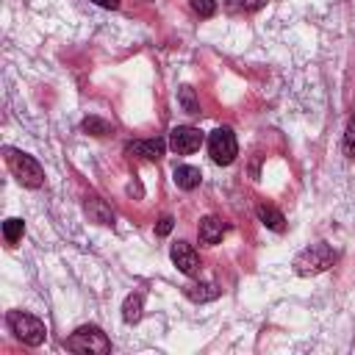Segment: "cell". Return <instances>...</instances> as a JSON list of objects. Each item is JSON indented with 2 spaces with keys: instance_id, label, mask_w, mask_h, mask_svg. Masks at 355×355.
<instances>
[{
  "instance_id": "6da1fadb",
  "label": "cell",
  "mask_w": 355,
  "mask_h": 355,
  "mask_svg": "<svg viewBox=\"0 0 355 355\" xmlns=\"http://www.w3.org/2000/svg\"><path fill=\"white\" fill-rule=\"evenodd\" d=\"M333 263H336L333 247L324 244V241H316V244H311V247H305V250L297 252V258H294V272H297L300 277H313V275L330 269Z\"/></svg>"
},
{
  "instance_id": "7a4b0ae2",
  "label": "cell",
  "mask_w": 355,
  "mask_h": 355,
  "mask_svg": "<svg viewBox=\"0 0 355 355\" xmlns=\"http://www.w3.org/2000/svg\"><path fill=\"white\" fill-rule=\"evenodd\" d=\"M6 164H8V169L14 172V178H17L25 189H39V186H42L44 172H42V166H39V161H36L33 155L19 153V150H14V147H6Z\"/></svg>"
},
{
  "instance_id": "3957f363",
  "label": "cell",
  "mask_w": 355,
  "mask_h": 355,
  "mask_svg": "<svg viewBox=\"0 0 355 355\" xmlns=\"http://www.w3.org/2000/svg\"><path fill=\"white\" fill-rule=\"evenodd\" d=\"M64 344L72 352H89V355H108L111 352V341L97 324H80Z\"/></svg>"
},
{
  "instance_id": "277c9868",
  "label": "cell",
  "mask_w": 355,
  "mask_h": 355,
  "mask_svg": "<svg viewBox=\"0 0 355 355\" xmlns=\"http://www.w3.org/2000/svg\"><path fill=\"white\" fill-rule=\"evenodd\" d=\"M6 322H8V330H11L22 344H28V347H39V344L44 341V336H47L44 322H42V319H36L33 313L11 311V313L6 316Z\"/></svg>"
},
{
  "instance_id": "5b68a950",
  "label": "cell",
  "mask_w": 355,
  "mask_h": 355,
  "mask_svg": "<svg viewBox=\"0 0 355 355\" xmlns=\"http://www.w3.org/2000/svg\"><path fill=\"white\" fill-rule=\"evenodd\" d=\"M208 155L214 158V164L219 166H227L236 161L239 155V144H236V136L230 128H216L211 136H208Z\"/></svg>"
},
{
  "instance_id": "8992f818",
  "label": "cell",
  "mask_w": 355,
  "mask_h": 355,
  "mask_svg": "<svg viewBox=\"0 0 355 355\" xmlns=\"http://www.w3.org/2000/svg\"><path fill=\"white\" fill-rule=\"evenodd\" d=\"M200 144H202V133L191 125H178L169 130V147L178 155H189V153L200 150Z\"/></svg>"
},
{
  "instance_id": "52a82bcc",
  "label": "cell",
  "mask_w": 355,
  "mask_h": 355,
  "mask_svg": "<svg viewBox=\"0 0 355 355\" xmlns=\"http://www.w3.org/2000/svg\"><path fill=\"white\" fill-rule=\"evenodd\" d=\"M169 255H172V263H175L183 275L194 277V275L200 272V255L194 252V247H191L189 241H175Z\"/></svg>"
},
{
  "instance_id": "ba28073f",
  "label": "cell",
  "mask_w": 355,
  "mask_h": 355,
  "mask_svg": "<svg viewBox=\"0 0 355 355\" xmlns=\"http://www.w3.org/2000/svg\"><path fill=\"white\" fill-rule=\"evenodd\" d=\"M164 139H139V141H130L128 147H125V153L128 155H133V158H144V161H158L161 155H164Z\"/></svg>"
},
{
  "instance_id": "9c48e42d",
  "label": "cell",
  "mask_w": 355,
  "mask_h": 355,
  "mask_svg": "<svg viewBox=\"0 0 355 355\" xmlns=\"http://www.w3.org/2000/svg\"><path fill=\"white\" fill-rule=\"evenodd\" d=\"M225 230H227V225H225L219 216H205V219H200V225H197V236H200V244H205V247H214L216 241H222Z\"/></svg>"
},
{
  "instance_id": "30bf717a",
  "label": "cell",
  "mask_w": 355,
  "mask_h": 355,
  "mask_svg": "<svg viewBox=\"0 0 355 355\" xmlns=\"http://www.w3.org/2000/svg\"><path fill=\"white\" fill-rule=\"evenodd\" d=\"M175 183H178V189H183V191H191V189H197L200 186V180H202V172L197 169V166H191V164H180V166H175Z\"/></svg>"
},
{
  "instance_id": "8fae6325",
  "label": "cell",
  "mask_w": 355,
  "mask_h": 355,
  "mask_svg": "<svg viewBox=\"0 0 355 355\" xmlns=\"http://www.w3.org/2000/svg\"><path fill=\"white\" fill-rule=\"evenodd\" d=\"M255 214H258V219L269 227V230H275V233H283V227H286V219H283V214L275 208V205H266V202H261L258 208H255Z\"/></svg>"
},
{
  "instance_id": "7c38bea8",
  "label": "cell",
  "mask_w": 355,
  "mask_h": 355,
  "mask_svg": "<svg viewBox=\"0 0 355 355\" xmlns=\"http://www.w3.org/2000/svg\"><path fill=\"white\" fill-rule=\"evenodd\" d=\"M183 294L191 302H208V300L219 297V288L214 283H189V286H183Z\"/></svg>"
},
{
  "instance_id": "4fadbf2b",
  "label": "cell",
  "mask_w": 355,
  "mask_h": 355,
  "mask_svg": "<svg viewBox=\"0 0 355 355\" xmlns=\"http://www.w3.org/2000/svg\"><path fill=\"white\" fill-rule=\"evenodd\" d=\"M86 214H89L94 222H100V225H114V211H111L100 197H89V200H86Z\"/></svg>"
},
{
  "instance_id": "5bb4252c",
  "label": "cell",
  "mask_w": 355,
  "mask_h": 355,
  "mask_svg": "<svg viewBox=\"0 0 355 355\" xmlns=\"http://www.w3.org/2000/svg\"><path fill=\"white\" fill-rule=\"evenodd\" d=\"M141 305H144V297H141V294H128L125 302H122V319H125L128 324L139 322V319H141Z\"/></svg>"
},
{
  "instance_id": "9a60e30c",
  "label": "cell",
  "mask_w": 355,
  "mask_h": 355,
  "mask_svg": "<svg viewBox=\"0 0 355 355\" xmlns=\"http://www.w3.org/2000/svg\"><path fill=\"white\" fill-rule=\"evenodd\" d=\"M22 233H25V222H22V219L11 216V219L3 222V236H6L8 244H17V241L22 239Z\"/></svg>"
},
{
  "instance_id": "2e32d148",
  "label": "cell",
  "mask_w": 355,
  "mask_h": 355,
  "mask_svg": "<svg viewBox=\"0 0 355 355\" xmlns=\"http://www.w3.org/2000/svg\"><path fill=\"white\" fill-rule=\"evenodd\" d=\"M178 103L183 105V111H186V114H200V103H197V97H194V89H191V86H180V92H178Z\"/></svg>"
},
{
  "instance_id": "e0dca14e",
  "label": "cell",
  "mask_w": 355,
  "mask_h": 355,
  "mask_svg": "<svg viewBox=\"0 0 355 355\" xmlns=\"http://www.w3.org/2000/svg\"><path fill=\"white\" fill-rule=\"evenodd\" d=\"M80 128H83L86 133H92V136H105V133H111V125H108L105 119H100V116H86Z\"/></svg>"
},
{
  "instance_id": "ac0fdd59",
  "label": "cell",
  "mask_w": 355,
  "mask_h": 355,
  "mask_svg": "<svg viewBox=\"0 0 355 355\" xmlns=\"http://www.w3.org/2000/svg\"><path fill=\"white\" fill-rule=\"evenodd\" d=\"M344 155L347 158H355V114L349 116L347 130H344Z\"/></svg>"
},
{
  "instance_id": "d6986e66",
  "label": "cell",
  "mask_w": 355,
  "mask_h": 355,
  "mask_svg": "<svg viewBox=\"0 0 355 355\" xmlns=\"http://www.w3.org/2000/svg\"><path fill=\"white\" fill-rule=\"evenodd\" d=\"M189 3H191L194 14H200V17H214L216 14V0H189Z\"/></svg>"
},
{
  "instance_id": "ffe728a7",
  "label": "cell",
  "mask_w": 355,
  "mask_h": 355,
  "mask_svg": "<svg viewBox=\"0 0 355 355\" xmlns=\"http://www.w3.org/2000/svg\"><path fill=\"white\" fill-rule=\"evenodd\" d=\"M172 225H175V219H172V216H161V219H158V225H155V236H166V233L172 230Z\"/></svg>"
},
{
  "instance_id": "44dd1931",
  "label": "cell",
  "mask_w": 355,
  "mask_h": 355,
  "mask_svg": "<svg viewBox=\"0 0 355 355\" xmlns=\"http://www.w3.org/2000/svg\"><path fill=\"white\" fill-rule=\"evenodd\" d=\"M239 6H241V8H244V11H258V8H261V6H263V0H241V3H239Z\"/></svg>"
},
{
  "instance_id": "7402d4cb",
  "label": "cell",
  "mask_w": 355,
  "mask_h": 355,
  "mask_svg": "<svg viewBox=\"0 0 355 355\" xmlns=\"http://www.w3.org/2000/svg\"><path fill=\"white\" fill-rule=\"evenodd\" d=\"M92 3H97L103 8H119V0H92Z\"/></svg>"
},
{
  "instance_id": "603a6c76",
  "label": "cell",
  "mask_w": 355,
  "mask_h": 355,
  "mask_svg": "<svg viewBox=\"0 0 355 355\" xmlns=\"http://www.w3.org/2000/svg\"><path fill=\"white\" fill-rule=\"evenodd\" d=\"M144 3H147V0H144Z\"/></svg>"
}]
</instances>
